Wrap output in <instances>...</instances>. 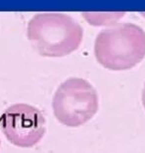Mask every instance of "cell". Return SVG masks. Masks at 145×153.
I'll use <instances>...</instances> for the list:
<instances>
[{
  "label": "cell",
  "mask_w": 145,
  "mask_h": 153,
  "mask_svg": "<svg viewBox=\"0 0 145 153\" xmlns=\"http://www.w3.org/2000/svg\"><path fill=\"white\" fill-rule=\"evenodd\" d=\"M142 103H143V106L145 108V85H144V88L142 91Z\"/></svg>",
  "instance_id": "6"
},
{
  "label": "cell",
  "mask_w": 145,
  "mask_h": 153,
  "mask_svg": "<svg viewBox=\"0 0 145 153\" xmlns=\"http://www.w3.org/2000/svg\"><path fill=\"white\" fill-rule=\"evenodd\" d=\"M0 145H1V144H0Z\"/></svg>",
  "instance_id": "8"
},
{
  "label": "cell",
  "mask_w": 145,
  "mask_h": 153,
  "mask_svg": "<svg viewBox=\"0 0 145 153\" xmlns=\"http://www.w3.org/2000/svg\"><path fill=\"white\" fill-rule=\"evenodd\" d=\"M84 19L91 26H113L122 19L125 12H83Z\"/></svg>",
  "instance_id": "5"
},
{
  "label": "cell",
  "mask_w": 145,
  "mask_h": 153,
  "mask_svg": "<svg viewBox=\"0 0 145 153\" xmlns=\"http://www.w3.org/2000/svg\"><path fill=\"white\" fill-rule=\"evenodd\" d=\"M27 37L42 57L60 58L78 50L84 29L65 13H37L27 25Z\"/></svg>",
  "instance_id": "1"
},
{
  "label": "cell",
  "mask_w": 145,
  "mask_h": 153,
  "mask_svg": "<svg viewBox=\"0 0 145 153\" xmlns=\"http://www.w3.org/2000/svg\"><path fill=\"white\" fill-rule=\"evenodd\" d=\"M52 108L55 117L62 124L68 127L82 126L97 112V93L86 79L70 78L59 85Z\"/></svg>",
  "instance_id": "3"
},
{
  "label": "cell",
  "mask_w": 145,
  "mask_h": 153,
  "mask_svg": "<svg viewBox=\"0 0 145 153\" xmlns=\"http://www.w3.org/2000/svg\"><path fill=\"white\" fill-rule=\"evenodd\" d=\"M141 15H142V16L145 18V12H142V13H141Z\"/></svg>",
  "instance_id": "7"
},
{
  "label": "cell",
  "mask_w": 145,
  "mask_h": 153,
  "mask_svg": "<svg viewBox=\"0 0 145 153\" xmlns=\"http://www.w3.org/2000/svg\"><path fill=\"white\" fill-rule=\"evenodd\" d=\"M97 63L110 71L134 68L145 58V31L133 23H119L100 32L94 41Z\"/></svg>",
  "instance_id": "2"
},
{
  "label": "cell",
  "mask_w": 145,
  "mask_h": 153,
  "mask_svg": "<svg viewBox=\"0 0 145 153\" xmlns=\"http://www.w3.org/2000/svg\"><path fill=\"white\" fill-rule=\"evenodd\" d=\"M0 124L9 142L22 148L38 144L46 132L44 115L27 103H16L8 108L1 116Z\"/></svg>",
  "instance_id": "4"
}]
</instances>
